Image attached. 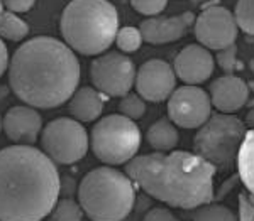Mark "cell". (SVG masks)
<instances>
[{"instance_id":"cell-1","label":"cell","mask_w":254,"mask_h":221,"mask_svg":"<svg viewBox=\"0 0 254 221\" xmlns=\"http://www.w3.org/2000/svg\"><path fill=\"white\" fill-rule=\"evenodd\" d=\"M14 95L34 108H56L80 83V61L63 41L38 36L20 44L9 63Z\"/></svg>"},{"instance_id":"cell-2","label":"cell","mask_w":254,"mask_h":221,"mask_svg":"<svg viewBox=\"0 0 254 221\" xmlns=\"http://www.w3.org/2000/svg\"><path fill=\"white\" fill-rule=\"evenodd\" d=\"M61 182L55 162L32 145L0 150V221H41L55 208Z\"/></svg>"},{"instance_id":"cell-3","label":"cell","mask_w":254,"mask_h":221,"mask_svg":"<svg viewBox=\"0 0 254 221\" xmlns=\"http://www.w3.org/2000/svg\"><path fill=\"white\" fill-rule=\"evenodd\" d=\"M126 174L151 198L182 210H196L214 199L215 167L195 152H153L127 162Z\"/></svg>"},{"instance_id":"cell-4","label":"cell","mask_w":254,"mask_h":221,"mask_svg":"<svg viewBox=\"0 0 254 221\" xmlns=\"http://www.w3.org/2000/svg\"><path fill=\"white\" fill-rule=\"evenodd\" d=\"M60 31L73 52L100 56L116 41L117 9L109 0H71L61 14Z\"/></svg>"},{"instance_id":"cell-5","label":"cell","mask_w":254,"mask_h":221,"mask_svg":"<svg viewBox=\"0 0 254 221\" xmlns=\"http://www.w3.org/2000/svg\"><path fill=\"white\" fill-rule=\"evenodd\" d=\"M134 201V182L126 173L110 166L90 171L78 186V203L92 221L126 220Z\"/></svg>"},{"instance_id":"cell-6","label":"cell","mask_w":254,"mask_h":221,"mask_svg":"<svg viewBox=\"0 0 254 221\" xmlns=\"http://www.w3.org/2000/svg\"><path fill=\"white\" fill-rule=\"evenodd\" d=\"M246 135V124L232 113H215L198 129L193 140L196 155L205 159L215 171H227L237 161Z\"/></svg>"},{"instance_id":"cell-7","label":"cell","mask_w":254,"mask_h":221,"mask_svg":"<svg viewBox=\"0 0 254 221\" xmlns=\"http://www.w3.org/2000/svg\"><path fill=\"white\" fill-rule=\"evenodd\" d=\"M90 147L100 162L119 166L132 161L141 147V130L134 120L121 113L97 122L90 133Z\"/></svg>"},{"instance_id":"cell-8","label":"cell","mask_w":254,"mask_h":221,"mask_svg":"<svg viewBox=\"0 0 254 221\" xmlns=\"http://www.w3.org/2000/svg\"><path fill=\"white\" fill-rule=\"evenodd\" d=\"M41 147L43 152L55 164L69 166L87 155L90 137L78 120L60 117L43 127Z\"/></svg>"},{"instance_id":"cell-9","label":"cell","mask_w":254,"mask_h":221,"mask_svg":"<svg viewBox=\"0 0 254 221\" xmlns=\"http://www.w3.org/2000/svg\"><path fill=\"white\" fill-rule=\"evenodd\" d=\"M90 80L97 91L105 96H124L136 81V66L124 52L109 51L90 64Z\"/></svg>"},{"instance_id":"cell-10","label":"cell","mask_w":254,"mask_h":221,"mask_svg":"<svg viewBox=\"0 0 254 221\" xmlns=\"http://www.w3.org/2000/svg\"><path fill=\"white\" fill-rule=\"evenodd\" d=\"M212 115V101L205 89L185 85L168 98V117L182 129H200Z\"/></svg>"},{"instance_id":"cell-11","label":"cell","mask_w":254,"mask_h":221,"mask_svg":"<svg viewBox=\"0 0 254 221\" xmlns=\"http://www.w3.org/2000/svg\"><path fill=\"white\" fill-rule=\"evenodd\" d=\"M195 38L200 46L220 51L236 43L239 34L237 20L229 9L212 5L195 17Z\"/></svg>"},{"instance_id":"cell-12","label":"cell","mask_w":254,"mask_h":221,"mask_svg":"<svg viewBox=\"0 0 254 221\" xmlns=\"http://www.w3.org/2000/svg\"><path fill=\"white\" fill-rule=\"evenodd\" d=\"M134 85L137 95L144 101H165L176 89L175 69L163 59H149L137 69Z\"/></svg>"},{"instance_id":"cell-13","label":"cell","mask_w":254,"mask_h":221,"mask_svg":"<svg viewBox=\"0 0 254 221\" xmlns=\"http://www.w3.org/2000/svg\"><path fill=\"white\" fill-rule=\"evenodd\" d=\"M215 59L207 47L190 44L178 52L173 64L175 75L185 85H200L214 73Z\"/></svg>"},{"instance_id":"cell-14","label":"cell","mask_w":254,"mask_h":221,"mask_svg":"<svg viewBox=\"0 0 254 221\" xmlns=\"http://www.w3.org/2000/svg\"><path fill=\"white\" fill-rule=\"evenodd\" d=\"M3 120V132L19 145H32L43 132V118L38 108L29 105H17L7 110Z\"/></svg>"},{"instance_id":"cell-15","label":"cell","mask_w":254,"mask_h":221,"mask_svg":"<svg viewBox=\"0 0 254 221\" xmlns=\"http://www.w3.org/2000/svg\"><path fill=\"white\" fill-rule=\"evenodd\" d=\"M193 22L195 15L191 12H183V14L171 15V17H149L142 20L139 31L146 43L161 46V44L180 41L190 31Z\"/></svg>"},{"instance_id":"cell-16","label":"cell","mask_w":254,"mask_h":221,"mask_svg":"<svg viewBox=\"0 0 254 221\" xmlns=\"http://www.w3.org/2000/svg\"><path fill=\"white\" fill-rule=\"evenodd\" d=\"M210 101L220 113H234L248 103L249 87L239 76L225 75L210 85Z\"/></svg>"},{"instance_id":"cell-17","label":"cell","mask_w":254,"mask_h":221,"mask_svg":"<svg viewBox=\"0 0 254 221\" xmlns=\"http://www.w3.org/2000/svg\"><path fill=\"white\" fill-rule=\"evenodd\" d=\"M104 95L93 87L76 88L71 98L68 100V112L75 120L95 122L104 112Z\"/></svg>"},{"instance_id":"cell-18","label":"cell","mask_w":254,"mask_h":221,"mask_svg":"<svg viewBox=\"0 0 254 221\" xmlns=\"http://www.w3.org/2000/svg\"><path fill=\"white\" fill-rule=\"evenodd\" d=\"M146 140L151 149L156 152H171L180 140L176 125L170 118H159L149 127L146 133Z\"/></svg>"},{"instance_id":"cell-19","label":"cell","mask_w":254,"mask_h":221,"mask_svg":"<svg viewBox=\"0 0 254 221\" xmlns=\"http://www.w3.org/2000/svg\"><path fill=\"white\" fill-rule=\"evenodd\" d=\"M236 162L241 182L248 189V196L254 201V129L246 132Z\"/></svg>"},{"instance_id":"cell-20","label":"cell","mask_w":254,"mask_h":221,"mask_svg":"<svg viewBox=\"0 0 254 221\" xmlns=\"http://www.w3.org/2000/svg\"><path fill=\"white\" fill-rule=\"evenodd\" d=\"M27 34H29V24L14 12L3 10V14L0 15V39L19 43L26 39Z\"/></svg>"},{"instance_id":"cell-21","label":"cell","mask_w":254,"mask_h":221,"mask_svg":"<svg viewBox=\"0 0 254 221\" xmlns=\"http://www.w3.org/2000/svg\"><path fill=\"white\" fill-rule=\"evenodd\" d=\"M83 210L75 199H58L55 208L48 215V221H81Z\"/></svg>"},{"instance_id":"cell-22","label":"cell","mask_w":254,"mask_h":221,"mask_svg":"<svg viewBox=\"0 0 254 221\" xmlns=\"http://www.w3.org/2000/svg\"><path fill=\"white\" fill-rule=\"evenodd\" d=\"M193 221H239V218L229 208L222 204H205V206L196 208L191 215Z\"/></svg>"},{"instance_id":"cell-23","label":"cell","mask_w":254,"mask_h":221,"mask_svg":"<svg viewBox=\"0 0 254 221\" xmlns=\"http://www.w3.org/2000/svg\"><path fill=\"white\" fill-rule=\"evenodd\" d=\"M119 112L121 115H124L129 120H139V118L144 117L146 113V101L142 100L137 93H127V95L121 96L119 101Z\"/></svg>"},{"instance_id":"cell-24","label":"cell","mask_w":254,"mask_h":221,"mask_svg":"<svg viewBox=\"0 0 254 221\" xmlns=\"http://www.w3.org/2000/svg\"><path fill=\"white\" fill-rule=\"evenodd\" d=\"M142 36L139 27H132V26H126L122 29L117 31L116 36V46L121 49L122 52H136L142 44Z\"/></svg>"},{"instance_id":"cell-25","label":"cell","mask_w":254,"mask_h":221,"mask_svg":"<svg viewBox=\"0 0 254 221\" xmlns=\"http://www.w3.org/2000/svg\"><path fill=\"white\" fill-rule=\"evenodd\" d=\"M234 17L239 29L246 34L254 36V0H237Z\"/></svg>"},{"instance_id":"cell-26","label":"cell","mask_w":254,"mask_h":221,"mask_svg":"<svg viewBox=\"0 0 254 221\" xmlns=\"http://www.w3.org/2000/svg\"><path fill=\"white\" fill-rule=\"evenodd\" d=\"M132 9L147 17H154V15L161 14L166 9L168 0H130Z\"/></svg>"},{"instance_id":"cell-27","label":"cell","mask_w":254,"mask_h":221,"mask_svg":"<svg viewBox=\"0 0 254 221\" xmlns=\"http://www.w3.org/2000/svg\"><path fill=\"white\" fill-rule=\"evenodd\" d=\"M236 52L237 49L236 46L232 44V46L225 47V49H220V51H217V63H219V66L224 69V71L227 73H232L236 68Z\"/></svg>"},{"instance_id":"cell-28","label":"cell","mask_w":254,"mask_h":221,"mask_svg":"<svg viewBox=\"0 0 254 221\" xmlns=\"http://www.w3.org/2000/svg\"><path fill=\"white\" fill-rule=\"evenodd\" d=\"M239 221H254V201L248 194H239Z\"/></svg>"},{"instance_id":"cell-29","label":"cell","mask_w":254,"mask_h":221,"mask_svg":"<svg viewBox=\"0 0 254 221\" xmlns=\"http://www.w3.org/2000/svg\"><path fill=\"white\" fill-rule=\"evenodd\" d=\"M144 221H180L168 208H153L146 213Z\"/></svg>"},{"instance_id":"cell-30","label":"cell","mask_w":254,"mask_h":221,"mask_svg":"<svg viewBox=\"0 0 254 221\" xmlns=\"http://www.w3.org/2000/svg\"><path fill=\"white\" fill-rule=\"evenodd\" d=\"M3 7L9 12L14 14H24V12H29L34 7L36 0H2Z\"/></svg>"},{"instance_id":"cell-31","label":"cell","mask_w":254,"mask_h":221,"mask_svg":"<svg viewBox=\"0 0 254 221\" xmlns=\"http://www.w3.org/2000/svg\"><path fill=\"white\" fill-rule=\"evenodd\" d=\"M9 63H10V58H9V49H7L5 43L0 39V78H2L3 73L9 69Z\"/></svg>"},{"instance_id":"cell-32","label":"cell","mask_w":254,"mask_h":221,"mask_svg":"<svg viewBox=\"0 0 254 221\" xmlns=\"http://www.w3.org/2000/svg\"><path fill=\"white\" fill-rule=\"evenodd\" d=\"M3 10H5V7H3V2H2V0H0V15L3 14Z\"/></svg>"},{"instance_id":"cell-33","label":"cell","mask_w":254,"mask_h":221,"mask_svg":"<svg viewBox=\"0 0 254 221\" xmlns=\"http://www.w3.org/2000/svg\"><path fill=\"white\" fill-rule=\"evenodd\" d=\"M249 68H251V71L254 73V59H251V61H249Z\"/></svg>"},{"instance_id":"cell-34","label":"cell","mask_w":254,"mask_h":221,"mask_svg":"<svg viewBox=\"0 0 254 221\" xmlns=\"http://www.w3.org/2000/svg\"><path fill=\"white\" fill-rule=\"evenodd\" d=\"M2 130H3V120L0 118V132H2Z\"/></svg>"},{"instance_id":"cell-35","label":"cell","mask_w":254,"mask_h":221,"mask_svg":"<svg viewBox=\"0 0 254 221\" xmlns=\"http://www.w3.org/2000/svg\"><path fill=\"white\" fill-rule=\"evenodd\" d=\"M193 2H196V3H202V2H207V0H193Z\"/></svg>"}]
</instances>
